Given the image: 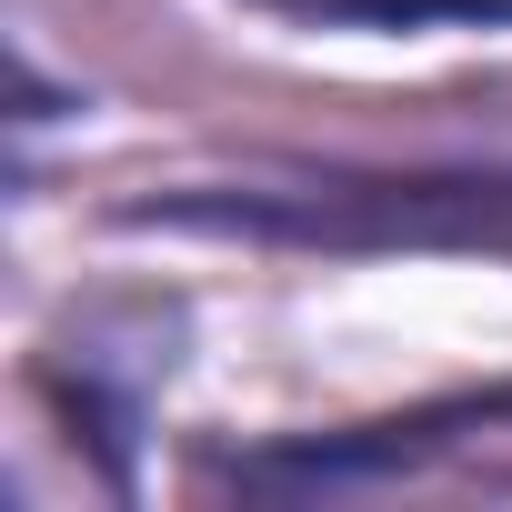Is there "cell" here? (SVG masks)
Instances as JSON below:
<instances>
[{
	"mask_svg": "<svg viewBox=\"0 0 512 512\" xmlns=\"http://www.w3.org/2000/svg\"><path fill=\"white\" fill-rule=\"evenodd\" d=\"M131 231H211V241H282V251H452L512 262V161H412V171H251L181 181L121 211Z\"/></svg>",
	"mask_w": 512,
	"mask_h": 512,
	"instance_id": "1",
	"label": "cell"
},
{
	"mask_svg": "<svg viewBox=\"0 0 512 512\" xmlns=\"http://www.w3.org/2000/svg\"><path fill=\"white\" fill-rule=\"evenodd\" d=\"M312 31H512V0H251Z\"/></svg>",
	"mask_w": 512,
	"mask_h": 512,
	"instance_id": "2",
	"label": "cell"
}]
</instances>
